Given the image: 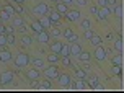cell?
<instances>
[{"mask_svg": "<svg viewBox=\"0 0 124 93\" xmlns=\"http://www.w3.org/2000/svg\"><path fill=\"white\" fill-rule=\"evenodd\" d=\"M62 36L65 38V41H67V43H77V41H78L77 33H75L74 30H70V28H67V30L62 31Z\"/></svg>", "mask_w": 124, "mask_h": 93, "instance_id": "52a82bcc", "label": "cell"}, {"mask_svg": "<svg viewBox=\"0 0 124 93\" xmlns=\"http://www.w3.org/2000/svg\"><path fill=\"white\" fill-rule=\"evenodd\" d=\"M39 21V25L43 26L44 30H49L51 28V20H49V16L46 15V16H41V20H38Z\"/></svg>", "mask_w": 124, "mask_h": 93, "instance_id": "44dd1931", "label": "cell"}, {"mask_svg": "<svg viewBox=\"0 0 124 93\" xmlns=\"http://www.w3.org/2000/svg\"><path fill=\"white\" fill-rule=\"evenodd\" d=\"M111 62H113V65H123V54L119 52L118 56H114L111 59Z\"/></svg>", "mask_w": 124, "mask_h": 93, "instance_id": "484cf974", "label": "cell"}, {"mask_svg": "<svg viewBox=\"0 0 124 93\" xmlns=\"http://www.w3.org/2000/svg\"><path fill=\"white\" fill-rule=\"evenodd\" d=\"M36 38H38V41L41 44H47L49 43V39H51V36H49V31L47 30H43V31H39L36 34Z\"/></svg>", "mask_w": 124, "mask_h": 93, "instance_id": "9c48e42d", "label": "cell"}, {"mask_svg": "<svg viewBox=\"0 0 124 93\" xmlns=\"http://www.w3.org/2000/svg\"><path fill=\"white\" fill-rule=\"evenodd\" d=\"M31 64L36 69H43L44 67V59H39V57H31Z\"/></svg>", "mask_w": 124, "mask_h": 93, "instance_id": "603a6c76", "label": "cell"}, {"mask_svg": "<svg viewBox=\"0 0 124 93\" xmlns=\"http://www.w3.org/2000/svg\"><path fill=\"white\" fill-rule=\"evenodd\" d=\"M74 3H77L78 7H87L88 5V0H75Z\"/></svg>", "mask_w": 124, "mask_h": 93, "instance_id": "60d3db41", "label": "cell"}, {"mask_svg": "<svg viewBox=\"0 0 124 93\" xmlns=\"http://www.w3.org/2000/svg\"><path fill=\"white\" fill-rule=\"evenodd\" d=\"M10 20H12V15L8 12H5V10L0 12V21H2V23H7V21H10Z\"/></svg>", "mask_w": 124, "mask_h": 93, "instance_id": "cb8c5ba5", "label": "cell"}, {"mask_svg": "<svg viewBox=\"0 0 124 93\" xmlns=\"http://www.w3.org/2000/svg\"><path fill=\"white\" fill-rule=\"evenodd\" d=\"M106 0H96V7H106Z\"/></svg>", "mask_w": 124, "mask_h": 93, "instance_id": "f6af8a7d", "label": "cell"}, {"mask_svg": "<svg viewBox=\"0 0 124 93\" xmlns=\"http://www.w3.org/2000/svg\"><path fill=\"white\" fill-rule=\"evenodd\" d=\"M90 26H92V21H90V20H85V18H83L80 21V28L83 31H85V30H90Z\"/></svg>", "mask_w": 124, "mask_h": 93, "instance_id": "83f0119b", "label": "cell"}, {"mask_svg": "<svg viewBox=\"0 0 124 93\" xmlns=\"http://www.w3.org/2000/svg\"><path fill=\"white\" fill-rule=\"evenodd\" d=\"M111 13H113V8H111L109 5H106V7H100L96 18H98L100 21H106V20H108V16H109Z\"/></svg>", "mask_w": 124, "mask_h": 93, "instance_id": "277c9868", "label": "cell"}, {"mask_svg": "<svg viewBox=\"0 0 124 93\" xmlns=\"http://www.w3.org/2000/svg\"><path fill=\"white\" fill-rule=\"evenodd\" d=\"M93 56H95V59H96L98 62H103V61H106L108 52H106V49L101 46V44H98V46H95V52H93Z\"/></svg>", "mask_w": 124, "mask_h": 93, "instance_id": "5b68a950", "label": "cell"}, {"mask_svg": "<svg viewBox=\"0 0 124 93\" xmlns=\"http://www.w3.org/2000/svg\"><path fill=\"white\" fill-rule=\"evenodd\" d=\"M82 51H83V49H82V44L78 43V41L70 44V56H75V57H77V56L82 52Z\"/></svg>", "mask_w": 124, "mask_h": 93, "instance_id": "7c38bea8", "label": "cell"}, {"mask_svg": "<svg viewBox=\"0 0 124 93\" xmlns=\"http://www.w3.org/2000/svg\"><path fill=\"white\" fill-rule=\"evenodd\" d=\"M44 61H47L49 64H52V65H57V64L61 62V56H59V54H54V52H51L49 56H47V59H44Z\"/></svg>", "mask_w": 124, "mask_h": 93, "instance_id": "9a60e30c", "label": "cell"}, {"mask_svg": "<svg viewBox=\"0 0 124 93\" xmlns=\"http://www.w3.org/2000/svg\"><path fill=\"white\" fill-rule=\"evenodd\" d=\"M106 3L109 7H113V5H116V0H106Z\"/></svg>", "mask_w": 124, "mask_h": 93, "instance_id": "681fc988", "label": "cell"}, {"mask_svg": "<svg viewBox=\"0 0 124 93\" xmlns=\"http://www.w3.org/2000/svg\"><path fill=\"white\" fill-rule=\"evenodd\" d=\"M113 12H114V15H116L118 18H123V7H121V5H114Z\"/></svg>", "mask_w": 124, "mask_h": 93, "instance_id": "4dcf8cb0", "label": "cell"}, {"mask_svg": "<svg viewBox=\"0 0 124 93\" xmlns=\"http://www.w3.org/2000/svg\"><path fill=\"white\" fill-rule=\"evenodd\" d=\"M51 8L47 7V3H44V2H39L34 8H33V13L34 15H39V16H46V15H49Z\"/></svg>", "mask_w": 124, "mask_h": 93, "instance_id": "7a4b0ae2", "label": "cell"}, {"mask_svg": "<svg viewBox=\"0 0 124 93\" xmlns=\"http://www.w3.org/2000/svg\"><path fill=\"white\" fill-rule=\"evenodd\" d=\"M59 56L64 57V56H70V43H62V47H61V52Z\"/></svg>", "mask_w": 124, "mask_h": 93, "instance_id": "ac0fdd59", "label": "cell"}, {"mask_svg": "<svg viewBox=\"0 0 124 93\" xmlns=\"http://www.w3.org/2000/svg\"><path fill=\"white\" fill-rule=\"evenodd\" d=\"M39 77H41V72H39V70H38L36 67H34V69H31V70H28V72H26V78H28V80H38Z\"/></svg>", "mask_w": 124, "mask_h": 93, "instance_id": "4fadbf2b", "label": "cell"}, {"mask_svg": "<svg viewBox=\"0 0 124 93\" xmlns=\"http://www.w3.org/2000/svg\"><path fill=\"white\" fill-rule=\"evenodd\" d=\"M51 2H54V3H57V2H61V0H51Z\"/></svg>", "mask_w": 124, "mask_h": 93, "instance_id": "816d5d0a", "label": "cell"}, {"mask_svg": "<svg viewBox=\"0 0 124 93\" xmlns=\"http://www.w3.org/2000/svg\"><path fill=\"white\" fill-rule=\"evenodd\" d=\"M56 7H57V12H59V13H62V15H64V13H67V10H69V8H67L69 5H65L64 2H57V3H56Z\"/></svg>", "mask_w": 124, "mask_h": 93, "instance_id": "d4e9b609", "label": "cell"}, {"mask_svg": "<svg viewBox=\"0 0 124 93\" xmlns=\"http://www.w3.org/2000/svg\"><path fill=\"white\" fill-rule=\"evenodd\" d=\"M0 25H2V21H0Z\"/></svg>", "mask_w": 124, "mask_h": 93, "instance_id": "f5cc1de1", "label": "cell"}, {"mask_svg": "<svg viewBox=\"0 0 124 93\" xmlns=\"http://www.w3.org/2000/svg\"><path fill=\"white\" fill-rule=\"evenodd\" d=\"M83 33H85V38H87V39H90V38H92L93 34H95V33H93L92 30H85V31H83Z\"/></svg>", "mask_w": 124, "mask_h": 93, "instance_id": "7bdbcfd3", "label": "cell"}, {"mask_svg": "<svg viewBox=\"0 0 124 93\" xmlns=\"http://www.w3.org/2000/svg\"><path fill=\"white\" fill-rule=\"evenodd\" d=\"M15 80V74L10 72V70H5L0 74V85H10Z\"/></svg>", "mask_w": 124, "mask_h": 93, "instance_id": "3957f363", "label": "cell"}, {"mask_svg": "<svg viewBox=\"0 0 124 93\" xmlns=\"http://www.w3.org/2000/svg\"><path fill=\"white\" fill-rule=\"evenodd\" d=\"M90 41H92L93 46H98V44H101V38H100L98 34H93V36L90 38Z\"/></svg>", "mask_w": 124, "mask_h": 93, "instance_id": "d6a6232c", "label": "cell"}, {"mask_svg": "<svg viewBox=\"0 0 124 93\" xmlns=\"http://www.w3.org/2000/svg\"><path fill=\"white\" fill-rule=\"evenodd\" d=\"M121 69H123V65H114V67L111 69V72L114 75H119V74H121Z\"/></svg>", "mask_w": 124, "mask_h": 93, "instance_id": "f35d334b", "label": "cell"}, {"mask_svg": "<svg viewBox=\"0 0 124 93\" xmlns=\"http://www.w3.org/2000/svg\"><path fill=\"white\" fill-rule=\"evenodd\" d=\"M5 36H7V44H10V46L15 44V41H16L15 39V33H10V34H5Z\"/></svg>", "mask_w": 124, "mask_h": 93, "instance_id": "836d02e7", "label": "cell"}, {"mask_svg": "<svg viewBox=\"0 0 124 93\" xmlns=\"http://www.w3.org/2000/svg\"><path fill=\"white\" fill-rule=\"evenodd\" d=\"M57 83H59V85H64V87H69L72 82H70V77H69V75L61 74L59 77H57Z\"/></svg>", "mask_w": 124, "mask_h": 93, "instance_id": "5bb4252c", "label": "cell"}, {"mask_svg": "<svg viewBox=\"0 0 124 93\" xmlns=\"http://www.w3.org/2000/svg\"><path fill=\"white\" fill-rule=\"evenodd\" d=\"M49 36H52L54 39H59V38L62 36V31H59L57 28H54V30H51V31H49Z\"/></svg>", "mask_w": 124, "mask_h": 93, "instance_id": "f546056e", "label": "cell"}, {"mask_svg": "<svg viewBox=\"0 0 124 93\" xmlns=\"http://www.w3.org/2000/svg\"><path fill=\"white\" fill-rule=\"evenodd\" d=\"M61 62H62V65H64V67H74V65H72V61H70V56L61 57Z\"/></svg>", "mask_w": 124, "mask_h": 93, "instance_id": "4316f807", "label": "cell"}, {"mask_svg": "<svg viewBox=\"0 0 124 93\" xmlns=\"http://www.w3.org/2000/svg\"><path fill=\"white\" fill-rule=\"evenodd\" d=\"M12 18H13V20H10V21H12V25L15 26V28H20L21 25H25V20L21 18L20 15H16V16H12Z\"/></svg>", "mask_w": 124, "mask_h": 93, "instance_id": "7402d4cb", "label": "cell"}, {"mask_svg": "<svg viewBox=\"0 0 124 93\" xmlns=\"http://www.w3.org/2000/svg\"><path fill=\"white\" fill-rule=\"evenodd\" d=\"M98 83H100V82H98V78H96V77H93V78H92V82H90L88 85H92L93 88H96V87H98Z\"/></svg>", "mask_w": 124, "mask_h": 93, "instance_id": "b9f144b4", "label": "cell"}, {"mask_svg": "<svg viewBox=\"0 0 124 93\" xmlns=\"http://www.w3.org/2000/svg\"><path fill=\"white\" fill-rule=\"evenodd\" d=\"M49 47H51V52H54V54H59V52H61V47H62V43L59 41V39H56V41L51 44Z\"/></svg>", "mask_w": 124, "mask_h": 93, "instance_id": "ffe728a7", "label": "cell"}, {"mask_svg": "<svg viewBox=\"0 0 124 93\" xmlns=\"http://www.w3.org/2000/svg\"><path fill=\"white\" fill-rule=\"evenodd\" d=\"M98 10H100V7H90V15H95V16H96V15H98Z\"/></svg>", "mask_w": 124, "mask_h": 93, "instance_id": "ab89813d", "label": "cell"}, {"mask_svg": "<svg viewBox=\"0 0 124 93\" xmlns=\"http://www.w3.org/2000/svg\"><path fill=\"white\" fill-rule=\"evenodd\" d=\"M5 46H8L7 44V36L5 34H0V47H5Z\"/></svg>", "mask_w": 124, "mask_h": 93, "instance_id": "74e56055", "label": "cell"}, {"mask_svg": "<svg viewBox=\"0 0 124 93\" xmlns=\"http://www.w3.org/2000/svg\"><path fill=\"white\" fill-rule=\"evenodd\" d=\"M87 70H82V69H77V70H75V77H77V78H85V77H87Z\"/></svg>", "mask_w": 124, "mask_h": 93, "instance_id": "1f68e13d", "label": "cell"}, {"mask_svg": "<svg viewBox=\"0 0 124 93\" xmlns=\"http://www.w3.org/2000/svg\"><path fill=\"white\" fill-rule=\"evenodd\" d=\"M30 30H31V33H34V34H38V33H39V31H43L44 28H43L41 25H39V21H38V20H34V21H31Z\"/></svg>", "mask_w": 124, "mask_h": 93, "instance_id": "2e32d148", "label": "cell"}, {"mask_svg": "<svg viewBox=\"0 0 124 93\" xmlns=\"http://www.w3.org/2000/svg\"><path fill=\"white\" fill-rule=\"evenodd\" d=\"M13 56H12V52L8 49H3L2 47V51H0V62H3V64H8V62H12Z\"/></svg>", "mask_w": 124, "mask_h": 93, "instance_id": "30bf717a", "label": "cell"}, {"mask_svg": "<svg viewBox=\"0 0 124 93\" xmlns=\"http://www.w3.org/2000/svg\"><path fill=\"white\" fill-rule=\"evenodd\" d=\"M44 75H46L47 78H51V80H57V77L61 75V72H59V69H57L56 65L51 64V67H47L44 70Z\"/></svg>", "mask_w": 124, "mask_h": 93, "instance_id": "8992f818", "label": "cell"}, {"mask_svg": "<svg viewBox=\"0 0 124 93\" xmlns=\"http://www.w3.org/2000/svg\"><path fill=\"white\" fill-rule=\"evenodd\" d=\"M77 57H78V61H80V62H90V61H92V54H90L88 51H82Z\"/></svg>", "mask_w": 124, "mask_h": 93, "instance_id": "d6986e66", "label": "cell"}, {"mask_svg": "<svg viewBox=\"0 0 124 93\" xmlns=\"http://www.w3.org/2000/svg\"><path fill=\"white\" fill-rule=\"evenodd\" d=\"M30 62H31V57L28 56V54L20 52L18 56L15 57V67H16V69H23V67H26Z\"/></svg>", "mask_w": 124, "mask_h": 93, "instance_id": "6da1fadb", "label": "cell"}, {"mask_svg": "<svg viewBox=\"0 0 124 93\" xmlns=\"http://www.w3.org/2000/svg\"><path fill=\"white\" fill-rule=\"evenodd\" d=\"M2 10H5V12H8V13H10V15H12V16H15V15H16V12H15V8H13V7L10 5V3H5Z\"/></svg>", "mask_w": 124, "mask_h": 93, "instance_id": "f1b7e54d", "label": "cell"}, {"mask_svg": "<svg viewBox=\"0 0 124 93\" xmlns=\"http://www.w3.org/2000/svg\"><path fill=\"white\" fill-rule=\"evenodd\" d=\"M0 34H5V26L0 25Z\"/></svg>", "mask_w": 124, "mask_h": 93, "instance_id": "f907efd6", "label": "cell"}, {"mask_svg": "<svg viewBox=\"0 0 124 93\" xmlns=\"http://www.w3.org/2000/svg\"><path fill=\"white\" fill-rule=\"evenodd\" d=\"M49 20H51V26H59V23H61V18H62V13H59L57 10H52V12H49Z\"/></svg>", "mask_w": 124, "mask_h": 93, "instance_id": "ba28073f", "label": "cell"}, {"mask_svg": "<svg viewBox=\"0 0 124 93\" xmlns=\"http://www.w3.org/2000/svg\"><path fill=\"white\" fill-rule=\"evenodd\" d=\"M67 16L69 21H78L80 20V12L78 10H67V13H64Z\"/></svg>", "mask_w": 124, "mask_h": 93, "instance_id": "8fae6325", "label": "cell"}, {"mask_svg": "<svg viewBox=\"0 0 124 93\" xmlns=\"http://www.w3.org/2000/svg\"><path fill=\"white\" fill-rule=\"evenodd\" d=\"M12 2H15L16 5H23V3H25L26 0H12Z\"/></svg>", "mask_w": 124, "mask_h": 93, "instance_id": "c3c4849f", "label": "cell"}, {"mask_svg": "<svg viewBox=\"0 0 124 93\" xmlns=\"http://www.w3.org/2000/svg\"><path fill=\"white\" fill-rule=\"evenodd\" d=\"M15 12L18 13V15H23V13H25V8H23V7H21V5H18V7H16V8H15Z\"/></svg>", "mask_w": 124, "mask_h": 93, "instance_id": "ee69618b", "label": "cell"}, {"mask_svg": "<svg viewBox=\"0 0 124 93\" xmlns=\"http://www.w3.org/2000/svg\"><path fill=\"white\" fill-rule=\"evenodd\" d=\"M61 2H64L65 5H72V3H74L75 0H61Z\"/></svg>", "mask_w": 124, "mask_h": 93, "instance_id": "7dc6e473", "label": "cell"}, {"mask_svg": "<svg viewBox=\"0 0 124 93\" xmlns=\"http://www.w3.org/2000/svg\"><path fill=\"white\" fill-rule=\"evenodd\" d=\"M114 49L118 51V52H123V39H118L114 43Z\"/></svg>", "mask_w": 124, "mask_h": 93, "instance_id": "e575fe53", "label": "cell"}, {"mask_svg": "<svg viewBox=\"0 0 124 93\" xmlns=\"http://www.w3.org/2000/svg\"><path fill=\"white\" fill-rule=\"evenodd\" d=\"M18 30V33H23V34H26L28 31H30V26H26V25H21L20 28H16Z\"/></svg>", "mask_w": 124, "mask_h": 93, "instance_id": "8d00e7d4", "label": "cell"}, {"mask_svg": "<svg viewBox=\"0 0 124 93\" xmlns=\"http://www.w3.org/2000/svg\"><path fill=\"white\" fill-rule=\"evenodd\" d=\"M41 85H43V88H51V82L49 80H44Z\"/></svg>", "mask_w": 124, "mask_h": 93, "instance_id": "bcb514c9", "label": "cell"}, {"mask_svg": "<svg viewBox=\"0 0 124 93\" xmlns=\"http://www.w3.org/2000/svg\"><path fill=\"white\" fill-rule=\"evenodd\" d=\"M20 43L23 44L25 47H28V46H31V44L34 43V39H33V36H30V34H23L21 39H20Z\"/></svg>", "mask_w": 124, "mask_h": 93, "instance_id": "e0dca14e", "label": "cell"}, {"mask_svg": "<svg viewBox=\"0 0 124 93\" xmlns=\"http://www.w3.org/2000/svg\"><path fill=\"white\" fill-rule=\"evenodd\" d=\"M10 33H16V28H15L13 25L5 26V34H10Z\"/></svg>", "mask_w": 124, "mask_h": 93, "instance_id": "d590c367", "label": "cell"}]
</instances>
